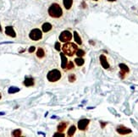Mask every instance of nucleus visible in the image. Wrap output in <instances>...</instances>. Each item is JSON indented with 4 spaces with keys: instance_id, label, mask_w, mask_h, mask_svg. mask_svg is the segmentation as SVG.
<instances>
[{
    "instance_id": "1",
    "label": "nucleus",
    "mask_w": 138,
    "mask_h": 137,
    "mask_svg": "<svg viewBox=\"0 0 138 137\" xmlns=\"http://www.w3.org/2000/svg\"><path fill=\"white\" fill-rule=\"evenodd\" d=\"M48 14L53 18H60L63 15L62 8L59 3H52L48 8Z\"/></svg>"
},
{
    "instance_id": "2",
    "label": "nucleus",
    "mask_w": 138,
    "mask_h": 137,
    "mask_svg": "<svg viewBox=\"0 0 138 137\" xmlns=\"http://www.w3.org/2000/svg\"><path fill=\"white\" fill-rule=\"evenodd\" d=\"M78 49V47L76 44L72 42H64V44L63 45L62 50L64 52V53L67 56H73L75 53H76V51Z\"/></svg>"
},
{
    "instance_id": "3",
    "label": "nucleus",
    "mask_w": 138,
    "mask_h": 137,
    "mask_svg": "<svg viewBox=\"0 0 138 137\" xmlns=\"http://www.w3.org/2000/svg\"><path fill=\"white\" fill-rule=\"evenodd\" d=\"M60 78H61V72L57 69H52L47 75V79L50 82H56Z\"/></svg>"
},
{
    "instance_id": "4",
    "label": "nucleus",
    "mask_w": 138,
    "mask_h": 137,
    "mask_svg": "<svg viewBox=\"0 0 138 137\" xmlns=\"http://www.w3.org/2000/svg\"><path fill=\"white\" fill-rule=\"evenodd\" d=\"M29 37L32 41H39V40H41L42 37V32L39 29L36 28V29H33L32 31L30 32Z\"/></svg>"
},
{
    "instance_id": "5",
    "label": "nucleus",
    "mask_w": 138,
    "mask_h": 137,
    "mask_svg": "<svg viewBox=\"0 0 138 137\" xmlns=\"http://www.w3.org/2000/svg\"><path fill=\"white\" fill-rule=\"evenodd\" d=\"M72 39V33L69 31H62L59 35V41L62 42H68Z\"/></svg>"
},
{
    "instance_id": "6",
    "label": "nucleus",
    "mask_w": 138,
    "mask_h": 137,
    "mask_svg": "<svg viewBox=\"0 0 138 137\" xmlns=\"http://www.w3.org/2000/svg\"><path fill=\"white\" fill-rule=\"evenodd\" d=\"M89 123H90V120L87 119H82L79 120V121H78V124H77L78 129L81 131L86 130V129H87V126H88Z\"/></svg>"
},
{
    "instance_id": "7",
    "label": "nucleus",
    "mask_w": 138,
    "mask_h": 137,
    "mask_svg": "<svg viewBox=\"0 0 138 137\" xmlns=\"http://www.w3.org/2000/svg\"><path fill=\"white\" fill-rule=\"evenodd\" d=\"M116 131L120 135H128V134H130V133L132 132L131 129H130L125 128V127L123 126V125H120V126H119L118 128L116 129Z\"/></svg>"
},
{
    "instance_id": "8",
    "label": "nucleus",
    "mask_w": 138,
    "mask_h": 137,
    "mask_svg": "<svg viewBox=\"0 0 138 137\" xmlns=\"http://www.w3.org/2000/svg\"><path fill=\"white\" fill-rule=\"evenodd\" d=\"M99 59H100V63H101V65L102 66V68L105 69H108L109 68V63H108L107 58H106L105 55H103V54L100 55Z\"/></svg>"
},
{
    "instance_id": "9",
    "label": "nucleus",
    "mask_w": 138,
    "mask_h": 137,
    "mask_svg": "<svg viewBox=\"0 0 138 137\" xmlns=\"http://www.w3.org/2000/svg\"><path fill=\"white\" fill-rule=\"evenodd\" d=\"M5 33H6L7 36H9V37H16V33L12 26H6V27H5Z\"/></svg>"
},
{
    "instance_id": "10",
    "label": "nucleus",
    "mask_w": 138,
    "mask_h": 137,
    "mask_svg": "<svg viewBox=\"0 0 138 137\" xmlns=\"http://www.w3.org/2000/svg\"><path fill=\"white\" fill-rule=\"evenodd\" d=\"M60 57H61V68L63 69H65L68 64V60L67 58L65 57V54L64 52H60Z\"/></svg>"
},
{
    "instance_id": "11",
    "label": "nucleus",
    "mask_w": 138,
    "mask_h": 137,
    "mask_svg": "<svg viewBox=\"0 0 138 137\" xmlns=\"http://www.w3.org/2000/svg\"><path fill=\"white\" fill-rule=\"evenodd\" d=\"M63 3H64V8L69 10L71 9L72 4H73V0H63Z\"/></svg>"
},
{
    "instance_id": "12",
    "label": "nucleus",
    "mask_w": 138,
    "mask_h": 137,
    "mask_svg": "<svg viewBox=\"0 0 138 137\" xmlns=\"http://www.w3.org/2000/svg\"><path fill=\"white\" fill-rule=\"evenodd\" d=\"M74 40H75V42L77 43L78 45H81V44H82V40H81V37H80L79 34L77 33V31H74Z\"/></svg>"
},
{
    "instance_id": "13",
    "label": "nucleus",
    "mask_w": 138,
    "mask_h": 137,
    "mask_svg": "<svg viewBox=\"0 0 138 137\" xmlns=\"http://www.w3.org/2000/svg\"><path fill=\"white\" fill-rule=\"evenodd\" d=\"M42 29L43 32H48L52 29V25L50 23H48V22H46V23H44L42 25Z\"/></svg>"
},
{
    "instance_id": "14",
    "label": "nucleus",
    "mask_w": 138,
    "mask_h": 137,
    "mask_svg": "<svg viewBox=\"0 0 138 137\" xmlns=\"http://www.w3.org/2000/svg\"><path fill=\"white\" fill-rule=\"evenodd\" d=\"M24 85L27 86V87L34 86V80L32 78H25V80H24Z\"/></svg>"
},
{
    "instance_id": "15",
    "label": "nucleus",
    "mask_w": 138,
    "mask_h": 137,
    "mask_svg": "<svg viewBox=\"0 0 138 137\" xmlns=\"http://www.w3.org/2000/svg\"><path fill=\"white\" fill-rule=\"evenodd\" d=\"M119 67H120V69H121V72L125 73V74L130 72L129 67H128L126 64H125V63H120V64H119Z\"/></svg>"
},
{
    "instance_id": "16",
    "label": "nucleus",
    "mask_w": 138,
    "mask_h": 137,
    "mask_svg": "<svg viewBox=\"0 0 138 137\" xmlns=\"http://www.w3.org/2000/svg\"><path fill=\"white\" fill-rule=\"evenodd\" d=\"M67 127V123H65V122H61L60 124H59V125H58L57 129H58V131L59 132H64V129H66Z\"/></svg>"
},
{
    "instance_id": "17",
    "label": "nucleus",
    "mask_w": 138,
    "mask_h": 137,
    "mask_svg": "<svg viewBox=\"0 0 138 137\" xmlns=\"http://www.w3.org/2000/svg\"><path fill=\"white\" fill-rule=\"evenodd\" d=\"M75 63H76V65L77 66H82L84 64V63H85V60H84L81 57H78L77 59H75Z\"/></svg>"
},
{
    "instance_id": "18",
    "label": "nucleus",
    "mask_w": 138,
    "mask_h": 137,
    "mask_svg": "<svg viewBox=\"0 0 138 137\" xmlns=\"http://www.w3.org/2000/svg\"><path fill=\"white\" fill-rule=\"evenodd\" d=\"M75 130H76V127L75 126V125H72V126H70V128L69 129L68 132H67V135H68V136H74V134L75 133Z\"/></svg>"
},
{
    "instance_id": "19",
    "label": "nucleus",
    "mask_w": 138,
    "mask_h": 137,
    "mask_svg": "<svg viewBox=\"0 0 138 137\" xmlns=\"http://www.w3.org/2000/svg\"><path fill=\"white\" fill-rule=\"evenodd\" d=\"M37 56L38 58H40V59H42V58H43L44 56H45V52H44V50L42 49V48H39L38 49H37Z\"/></svg>"
},
{
    "instance_id": "20",
    "label": "nucleus",
    "mask_w": 138,
    "mask_h": 137,
    "mask_svg": "<svg viewBox=\"0 0 138 137\" xmlns=\"http://www.w3.org/2000/svg\"><path fill=\"white\" fill-rule=\"evenodd\" d=\"M18 91H20V88L15 87V86H11L8 90V92L9 94H14V93H16V92H18Z\"/></svg>"
},
{
    "instance_id": "21",
    "label": "nucleus",
    "mask_w": 138,
    "mask_h": 137,
    "mask_svg": "<svg viewBox=\"0 0 138 137\" xmlns=\"http://www.w3.org/2000/svg\"><path fill=\"white\" fill-rule=\"evenodd\" d=\"M13 136H21V130L20 129H14L12 132Z\"/></svg>"
},
{
    "instance_id": "22",
    "label": "nucleus",
    "mask_w": 138,
    "mask_h": 137,
    "mask_svg": "<svg viewBox=\"0 0 138 137\" xmlns=\"http://www.w3.org/2000/svg\"><path fill=\"white\" fill-rule=\"evenodd\" d=\"M76 55H77V57H83V56L85 55V52H84L82 49H77V51H76Z\"/></svg>"
},
{
    "instance_id": "23",
    "label": "nucleus",
    "mask_w": 138,
    "mask_h": 137,
    "mask_svg": "<svg viewBox=\"0 0 138 137\" xmlns=\"http://www.w3.org/2000/svg\"><path fill=\"white\" fill-rule=\"evenodd\" d=\"M75 74H70V75H69V81L70 82H75Z\"/></svg>"
},
{
    "instance_id": "24",
    "label": "nucleus",
    "mask_w": 138,
    "mask_h": 137,
    "mask_svg": "<svg viewBox=\"0 0 138 137\" xmlns=\"http://www.w3.org/2000/svg\"><path fill=\"white\" fill-rule=\"evenodd\" d=\"M74 67H75L74 63H73L72 61H70V62H69V63L67 64L66 69H74Z\"/></svg>"
},
{
    "instance_id": "25",
    "label": "nucleus",
    "mask_w": 138,
    "mask_h": 137,
    "mask_svg": "<svg viewBox=\"0 0 138 137\" xmlns=\"http://www.w3.org/2000/svg\"><path fill=\"white\" fill-rule=\"evenodd\" d=\"M55 49L57 50V51H60V43L59 42H57L55 43Z\"/></svg>"
},
{
    "instance_id": "26",
    "label": "nucleus",
    "mask_w": 138,
    "mask_h": 137,
    "mask_svg": "<svg viewBox=\"0 0 138 137\" xmlns=\"http://www.w3.org/2000/svg\"><path fill=\"white\" fill-rule=\"evenodd\" d=\"M53 136H54V137H57V136L64 137V134H61V132H59V133H55V134L53 135Z\"/></svg>"
},
{
    "instance_id": "27",
    "label": "nucleus",
    "mask_w": 138,
    "mask_h": 137,
    "mask_svg": "<svg viewBox=\"0 0 138 137\" xmlns=\"http://www.w3.org/2000/svg\"><path fill=\"white\" fill-rule=\"evenodd\" d=\"M35 50H36V48L32 46L28 49V51H29V52H35Z\"/></svg>"
},
{
    "instance_id": "28",
    "label": "nucleus",
    "mask_w": 138,
    "mask_h": 137,
    "mask_svg": "<svg viewBox=\"0 0 138 137\" xmlns=\"http://www.w3.org/2000/svg\"><path fill=\"white\" fill-rule=\"evenodd\" d=\"M100 125H101V127L102 129L104 128V127L106 126V125H107V123H104V122H102V121H100Z\"/></svg>"
},
{
    "instance_id": "29",
    "label": "nucleus",
    "mask_w": 138,
    "mask_h": 137,
    "mask_svg": "<svg viewBox=\"0 0 138 137\" xmlns=\"http://www.w3.org/2000/svg\"><path fill=\"white\" fill-rule=\"evenodd\" d=\"M81 6H82L83 9H86V8H87V3H85V1H82V3H81Z\"/></svg>"
},
{
    "instance_id": "30",
    "label": "nucleus",
    "mask_w": 138,
    "mask_h": 137,
    "mask_svg": "<svg viewBox=\"0 0 138 137\" xmlns=\"http://www.w3.org/2000/svg\"><path fill=\"white\" fill-rule=\"evenodd\" d=\"M106 1H109V2H115L116 0H106Z\"/></svg>"
},
{
    "instance_id": "31",
    "label": "nucleus",
    "mask_w": 138,
    "mask_h": 137,
    "mask_svg": "<svg viewBox=\"0 0 138 137\" xmlns=\"http://www.w3.org/2000/svg\"><path fill=\"white\" fill-rule=\"evenodd\" d=\"M5 112H0V115H3Z\"/></svg>"
},
{
    "instance_id": "32",
    "label": "nucleus",
    "mask_w": 138,
    "mask_h": 137,
    "mask_svg": "<svg viewBox=\"0 0 138 137\" xmlns=\"http://www.w3.org/2000/svg\"><path fill=\"white\" fill-rule=\"evenodd\" d=\"M0 32H3V30H2V27H1V25H0Z\"/></svg>"
},
{
    "instance_id": "33",
    "label": "nucleus",
    "mask_w": 138,
    "mask_h": 137,
    "mask_svg": "<svg viewBox=\"0 0 138 137\" xmlns=\"http://www.w3.org/2000/svg\"><path fill=\"white\" fill-rule=\"evenodd\" d=\"M1 97H1V94H0V99H1Z\"/></svg>"
},
{
    "instance_id": "34",
    "label": "nucleus",
    "mask_w": 138,
    "mask_h": 137,
    "mask_svg": "<svg viewBox=\"0 0 138 137\" xmlns=\"http://www.w3.org/2000/svg\"><path fill=\"white\" fill-rule=\"evenodd\" d=\"M93 1H98V0H93Z\"/></svg>"
}]
</instances>
